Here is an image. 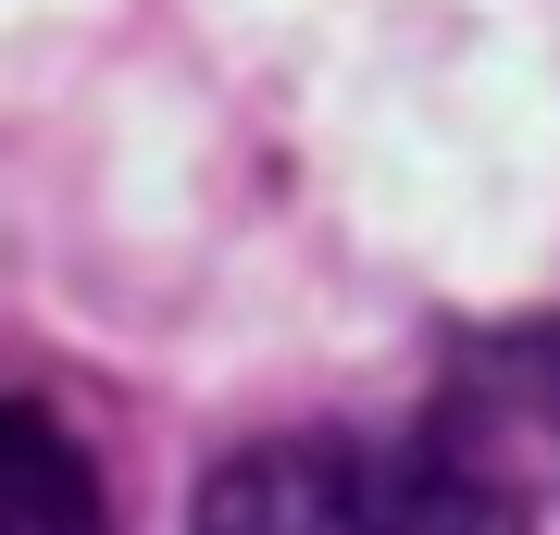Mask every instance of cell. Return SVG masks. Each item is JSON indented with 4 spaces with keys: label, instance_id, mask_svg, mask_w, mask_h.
<instances>
[{
    "label": "cell",
    "instance_id": "6da1fadb",
    "mask_svg": "<svg viewBox=\"0 0 560 535\" xmlns=\"http://www.w3.org/2000/svg\"><path fill=\"white\" fill-rule=\"evenodd\" d=\"M187 535H536V511H511L499 486H474L423 437L300 423V437L224 449Z\"/></svg>",
    "mask_w": 560,
    "mask_h": 535
},
{
    "label": "cell",
    "instance_id": "7a4b0ae2",
    "mask_svg": "<svg viewBox=\"0 0 560 535\" xmlns=\"http://www.w3.org/2000/svg\"><path fill=\"white\" fill-rule=\"evenodd\" d=\"M423 449L460 461L474 486H499L511 511L560 498V312L448 337L436 398H423Z\"/></svg>",
    "mask_w": 560,
    "mask_h": 535
},
{
    "label": "cell",
    "instance_id": "3957f363",
    "mask_svg": "<svg viewBox=\"0 0 560 535\" xmlns=\"http://www.w3.org/2000/svg\"><path fill=\"white\" fill-rule=\"evenodd\" d=\"M0 535H113L101 461L13 386H0Z\"/></svg>",
    "mask_w": 560,
    "mask_h": 535
}]
</instances>
